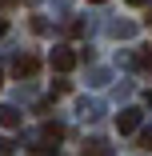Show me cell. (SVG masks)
<instances>
[{
    "label": "cell",
    "mask_w": 152,
    "mask_h": 156,
    "mask_svg": "<svg viewBox=\"0 0 152 156\" xmlns=\"http://www.w3.org/2000/svg\"><path fill=\"white\" fill-rule=\"evenodd\" d=\"M12 72H16L20 80H24V76H36V72H40V60H36L32 52H24V56H16V64H12Z\"/></svg>",
    "instance_id": "obj_2"
},
{
    "label": "cell",
    "mask_w": 152,
    "mask_h": 156,
    "mask_svg": "<svg viewBox=\"0 0 152 156\" xmlns=\"http://www.w3.org/2000/svg\"><path fill=\"white\" fill-rule=\"evenodd\" d=\"M0 128H20V108H12V104H4V108H0Z\"/></svg>",
    "instance_id": "obj_4"
},
{
    "label": "cell",
    "mask_w": 152,
    "mask_h": 156,
    "mask_svg": "<svg viewBox=\"0 0 152 156\" xmlns=\"http://www.w3.org/2000/svg\"><path fill=\"white\" fill-rule=\"evenodd\" d=\"M52 68H56V72H72V68H76V52H72V48H56V52H52Z\"/></svg>",
    "instance_id": "obj_3"
},
{
    "label": "cell",
    "mask_w": 152,
    "mask_h": 156,
    "mask_svg": "<svg viewBox=\"0 0 152 156\" xmlns=\"http://www.w3.org/2000/svg\"><path fill=\"white\" fill-rule=\"evenodd\" d=\"M4 32H8V20H4V16H0V36H4Z\"/></svg>",
    "instance_id": "obj_10"
},
{
    "label": "cell",
    "mask_w": 152,
    "mask_h": 156,
    "mask_svg": "<svg viewBox=\"0 0 152 156\" xmlns=\"http://www.w3.org/2000/svg\"><path fill=\"white\" fill-rule=\"evenodd\" d=\"M88 156H112V148L104 140H92V148H88Z\"/></svg>",
    "instance_id": "obj_6"
},
{
    "label": "cell",
    "mask_w": 152,
    "mask_h": 156,
    "mask_svg": "<svg viewBox=\"0 0 152 156\" xmlns=\"http://www.w3.org/2000/svg\"><path fill=\"white\" fill-rule=\"evenodd\" d=\"M140 148H144V152H152V128H148V132H140Z\"/></svg>",
    "instance_id": "obj_9"
},
{
    "label": "cell",
    "mask_w": 152,
    "mask_h": 156,
    "mask_svg": "<svg viewBox=\"0 0 152 156\" xmlns=\"http://www.w3.org/2000/svg\"><path fill=\"white\" fill-rule=\"evenodd\" d=\"M12 152H16V144H12L8 136H0V156H12Z\"/></svg>",
    "instance_id": "obj_7"
},
{
    "label": "cell",
    "mask_w": 152,
    "mask_h": 156,
    "mask_svg": "<svg viewBox=\"0 0 152 156\" xmlns=\"http://www.w3.org/2000/svg\"><path fill=\"white\" fill-rule=\"evenodd\" d=\"M88 4H104V0H88Z\"/></svg>",
    "instance_id": "obj_13"
},
{
    "label": "cell",
    "mask_w": 152,
    "mask_h": 156,
    "mask_svg": "<svg viewBox=\"0 0 152 156\" xmlns=\"http://www.w3.org/2000/svg\"><path fill=\"white\" fill-rule=\"evenodd\" d=\"M136 64H140V68H148V64H152V52H148V48H144V52H136Z\"/></svg>",
    "instance_id": "obj_8"
},
{
    "label": "cell",
    "mask_w": 152,
    "mask_h": 156,
    "mask_svg": "<svg viewBox=\"0 0 152 156\" xmlns=\"http://www.w3.org/2000/svg\"><path fill=\"white\" fill-rule=\"evenodd\" d=\"M0 4H16V0H0Z\"/></svg>",
    "instance_id": "obj_12"
},
{
    "label": "cell",
    "mask_w": 152,
    "mask_h": 156,
    "mask_svg": "<svg viewBox=\"0 0 152 156\" xmlns=\"http://www.w3.org/2000/svg\"><path fill=\"white\" fill-rule=\"evenodd\" d=\"M40 136H44V140H60V136H64V124H52V120H48L44 128H40Z\"/></svg>",
    "instance_id": "obj_5"
},
{
    "label": "cell",
    "mask_w": 152,
    "mask_h": 156,
    "mask_svg": "<svg viewBox=\"0 0 152 156\" xmlns=\"http://www.w3.org/2000/svg\"><path fill=\"white\" fill-rule=\"evenodd\" d=\"M136 128H140V108H124V112L116 116V132H120V136H128V132H136Z\"/></svg>",
    "instance_id": "obj_1"
},
{
    "label": "cell",
    "mask_w": 152,
    "mask_h": 156,
    "mask_svg": "<svg viewBox=\"0 0 152 156\" xmlns=\"http://www.w3.org/2000/svg\"><path fill=\"white\" fill-rule=\"evenodd\" d=\"M128 4H132V8H140V4H148V0H128Z\"/></svg>",
    "instance_id": "obj_11"
},
{
    "label": "cell",
    "mask_w": 152,
    "mask_h": 156,
    "mask_svg": "<svg viewBox=\"0 0 152 156\" xmlns=\"http://www.w3.org/2000/svg\"><path fill=\"white\" fill-rule=\"evenodd\" d=\"M0 88H4V72H0Z\"/></svg>",
    "instance_id": "obj_14"
}]
</instances>
